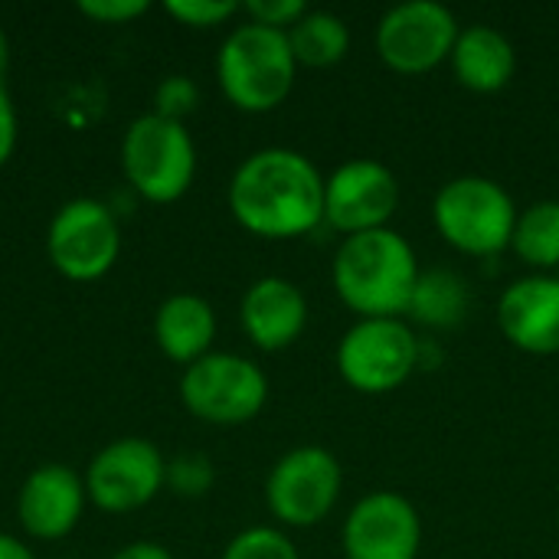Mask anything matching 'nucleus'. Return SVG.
Segmentation results:
<instances>
[{
	"label": "nucleus",
	"instance_id": "obj_18",
	"mask_svg": "<svg viewBox=\"0 0 559 559\" xmlns=\"http://www.w3.org/2000/svg\"><path fill=\"white\" fill-rule=\"evenodd\" d=\"M154 341L174 360L190 367L206 357L216 341V311L193 292H177L160 301L154 314Z\"/></svg>",
	"mask_w": 559,
	"mask_h": 559
},
{
	"label": "nucleus",
	"instance_id": "obj_16",
	"mask_svg": "<svg viewBox=\"0 0 559 559\" xmlns=\"http://www.w3.org/2000/svg\"><path fill=\"white\" fill-rule=\"evenodd\" d=\"M239 321L259 350H285L308 328V298L292 278L265 275L246 288Z\"/></svg>",
	"mask_w": 559,
	"mask_h": 559
},
{
	"label": "nucleus",
	"instance_id": "obj_28",
	"mask_svg": "<svg viewBox=\"0 0 559 559\" xmlns=\"http://www.w3.org/2000/svg\"><path fill=\"white\" fill-rule=\"evenodd\" d=\"M13 147H16V108H13V98H10L3 79H0V167L10 160Z\"/></svg>",
	"mask_w": 559,
	"mask_h": 559
},
{
	"label": "nucleus",
	"instance_id": "obj_1",
	"mask_svg": "<svg viewBox=\"0 0 559 559\" xmlns=\"http://www.w3.org/2000/svg\"><path fill=\"white\" fill-rule=\"evenodd\" d=\"M324 180L301 151L262 147L236 167L229 210L242 229L262 239H295L324 223Z\"/></svg>",
	"mask_w": 559,
	"mask_h": 559
},
{
	"label": "nucleus",
	"instance_id": "obj_2",
	"mask_svg": "<svg viewBox=\"0 0 559 559\" xmlns=\"http://www.w3.org/2000/svg\"><path fill=\"white\" fill-rule=\"evenodd\" d=\"M419 275L413 246L390 226L344 236L331 265L337 298L360 318H403Z\"/></svg>",
	"mask_w": 559,
	"mask_h": 559
},
{
	"label": "nucleus",
	"instance_id": "obj_20",
	"mask_svg": "<svg viewBox=\"0 0 559 559\" xmlns=\"http://www.w3.org/2000/svg\"><path fill=\"white\" fill-rule=\"evenodd\" d=\"M288 46L298 66L311 69H328L337 66L347 49H350V26L344 16L331 10H308L292 29H288Z\"/></svg>",
	"mask_w": 559,
	"mask_h": 559
},
{
	"label": "nucleus",
	"instance_id": "obj_4",
	"mask_svg": "<svg viewBox=\"0 0 559 559\" xmlns=\"http://www.w3.org/2000/svg\"><path fill=\"white\" fill-rule=\"evenodd\" d=\"M514 197L491 177L462 174L439 187L432 219L439 236L465 255H498L511 246L518 226Z\"/></svg>",
	"mask_w": 559,
	"mask_h": 559
},
{
	"label": "nucleus",
	"instance_id": "obj_3",
	"mask_svg": "<svg viewBox=\"0 0 559 559\" xmlns=\"http://www.w3.org/2000/svg\"><path fill=\"white\" fill-rule=\"evenodd\" d=\"M216 75L223 95L242 111H272L295 88L298 62L285 29H272L246 20L236 26L216 56Z\"/></svg>",
	"mask_w": 559,
	"mask_h": 559
},
{
	"label": "nucleus",
	"instance_id": "obj_9",
	"mask_svg": "<svg viewBox=\"0 0 559 559\" xmlns=\"http://www.w3.org/2000/svg\"><path fill=\"white\" fill-rule=\"evenodd\" d=\"M455 13L439 0H403L390 7L377 23L380 59L403 75H419L445 62L459 39Z\"/></svg>",
	"mask_w": 559,
	"mask_h": 559
},
{
	"label": "nucleus",
	"instance_id": "obj_6",
	"mask_svg": "<svg viewBox=\"0 0 559 559\" xmlns=\"http://www.w3.org/2000/svg\"><path fill=\"white\" fill-rule=\"evenodd\" d=\"M180 400L210 426H242L262 413L269 380L255 360L229 350H210L183 370Z\"/></svg>",
	"mask_w": 559,
	"mask_h": 559
},
{
	"label": "nucleus",
	"instance_id": "obj_14",
	"mask_svg": "<svg viewBox=\"0 0 559 559\" xmlns=\"http://www.w3.org/2000/svg\"><path fill=\"white\" fill-rule=\"evenodd\" d=\"M498 328L524 354H559V275H524L498 298Z\"/></svg>",
	"mask_w": 559,
	"mask_h": 559
},
{
	"label": "nucleus",
	"instance_id": "obj_7",
	"mask_svg": "<svg viewBox=\"0 0 559 559\" xmlns=\"http://www.w3.org/2000/svg\"><path fill=\"white\" fill-rule=\"evenodd\" d=\"M419 344L403 318H360L337 341V373L357 393H390L419 370Z\"/></svg>",
	"mask_w": 559,
	"mask_h": 559
},
{
	"label": "nucleus",
	"instance_id": "obj_25",
	"mask_svg": "<svg viewBox=\"0 0 559 559\" xmlns=\"http://www.w3.org/2000/svg\"><path fill=\"white\" fill-rule=\"evenodd\" d=\"M164 10L187 26H219L239 10V3L236 0H167Z\"/></svg>",
	"mask_w": 559,
	"mask_h": 559
},
{
	"label": "nucleus",
	"instance_id": "obj_31",
	"mask_svg": "<svg viewBox=\"0 0 559 559\" xmlns=\"http://www.w3.org/2000/svg\"><path fill=\"white\" fill-rule=\"evenodd\" d=\"M7 62H10V39H7V33H3V26H0V75H3Z\"/></svg>",
	"mask_w": 559,
	"mask_h": 559
},
{
	"label": "nucleus",
	"instance_id": "obj_8",
	"mask_svg": "<svg viewBox=\"0 0 559 559\" xmlns=\"http://www.w3.org/2000/svg\"><path fill=\"white\" fill-rule=\"evenodd\" d=\"M344 488L341 462L324 445H298L285 452L265 478V504L288 527L321 524Z\"/></svg>",
	"mask_w": 559,
	"mask_h": 559
},
{
	"label": "nucleus",
	"instance_id": "obj_13",
	"mask_svg": "<svg viewBox=\"0 0 559 559\" xmlns=\"http://www.w3.org/2000/svg\"><path fill=\"white\" fill-rule=\"evenodd\" d=\"M419 547V511L396 491L364 495L341 527V550L347 559H416Z\"/></svg>",
	"mask_w": 559,
	"mask_h": 559
},
{
	"label": "nucleus",
	"instance_id": "obj_17",
	"mask_svg": "<svg viewBox=\"0 0 559 559\" xmlns=\"http://www.w3.org/2000/svg\"><path fill=\"white\" fill-rule=\"evenodd\" d=\"M455 79L472 92H501L518 72V52L508 33L491 23H472L459 29L455 49L449 56Z\"/></svg>",
	"mask_w": 559,
	"mask_h": 559
},
{
	"label": "nucleus",
	"instance_id": "obj_21",
	"mask_svg": "<svg viewBox=\"0 0 559 559\" xmlns=\"http://www.w3.org/2000/svg\"><path fill=\"white\" fill-rule=\"evenodd\" d=\"M511 249L544 275L559 269V200H537L518 213Z\"/></svg>",
	"mask_w": 559,
	"mask_h": 559
},
{
	"label": "nucleus",
	"instance_id": "obj_10",
	"mask_svg": "<svg viewBox=\"0 0 559 559\" xmlns=\"http://www.w3.org/2000/svg\"><path fill=\"white\" fill-rule=\"evenodd\" d=\"M46 252L49 262L72 282L102 278L121 252V229L115 213L92 197L62 203L49 219Z\"/></svg>",
	"mask_w": 559,
	"mask_h": 559
},
{
	"label": "nucleus",
	"instance_id": "obj_5",
	"mask_svg": "<svg viewBox=\"0 0 559 559\" xmlns=\"http://www.w3.org/2000/svg\"><path fill=\"white\" fill-rule=\"evenodd\" d=\"M121 167L128 183L151 203L183 197L197 174V147L183 121L154 111L134 118L121 138Z\"/></svg>",
	"mask_w": 559,
	"mask_h": 559
},
{
	"label": "nucleus",
	"instance_id": "obj_30",
	"mask_svg": "<svg viewBox=\"0 0 559 559\" xmlns=\"http://www.w3.org/2000/svg\"><path fill=\"white\" fill-rule=\"evenodd\" d=\"M0 559H33V554L23 547V540H16L10 534H0Z\"/></svg>",
	"mask_w": 559,
	"mask_h": 559
},
{
	"label": "nucleus",
	"instance_id": "obj_24",
	"mask_svg": "<svg viewBox=\"0 0 559 559\" xmlns=\"http://www.w3.org/2000/svg\"><path fill=\"white\" fill-rule=\"evenodd\" d=\"M167 485L183 498H200L213 485V465L203 455H180L167 465Z\"/></svg>",
	"mask_w": 559,
	"mask_h": 559
},
{
	"label": "nucleus",
	"instance_id": "obj_29",
	"mask_svg": "<svg viewBox=\"0 0 559 559\" xmlns=\"http://www.w3.org/2000/svg\"><path fill=\"white\" fill-rule=\"evenodd\" d=\"M111 559H174V554L160 544H151V540H138V544H128L121 547Z\"/></svg>",
	"mask_w": 559,
	"mask_h": 559
},
{
	"label": "nucleus",
	"instance_id": "obj_11",
	"mask_svg": "<svg viewBox=\"0 0 559 559\" xmlns=\"http://www.w3.org/2000/svg\"><path fill=\"white\" fill-rule=\"evenodd\" d=\"M167 485V462L151 439H115L108 442L85 472V495L108 514H128L157 498Z\"/></svg>",
	"mask_w": 559,
	"mask_h": 559
},
{
	"label": "nucleus",
	"instance_id": "obj_26",
	"mask_svg": "<svg viewBox=\"0 0 559 559\" xmlns=\"http://www.w3.org/2000/svg\"><path fill=\"white\" fill-rule=\"evenodd\" d=\"M242 10L249 13L252 23H262V26H272V29H285V33L308 13L305 0H249Z\"/></svg>",
	"mask_w": 559,
	"mask_h": 559
},
{
	"label": "nucleus",
	"instance_id": "obj_23",
	"mask_svg": "<svg viewBox=\"0 0 559 559\" xmlns=\"http://www.w3.org/2000/svg\"><path fill=\"white\" fill-rule=\"evenodd\" d=\"M197 102H200V88L190 75H167L154 88V115L170 121H183L197 108Z\"/></svg>",
	"mask_w": 559,
	"mask_h": 559
},
{
	"label": "nucleus",
	"instance_id": "obj_15",
	"mask_svg": "<svg viewBox=\"0 0 559 559\" xmlns=\"http://www.w3.org/2000/svg\"><path fill=\"white\" fill-rule=\"evenodd\" d=\"M85 481L59 462L39 465L20 488L16 518L23 531L36 540H59L75 531L85 511Z\"/></svg>",
	"mask_w": 559,
	"mask_h": 559
},
{
	"label": "nucleus",
	"instance_id": "obj_27",
	"mask_svg": "<svg viewBox=\"0 0 559 559\" xmlns=\"http://www.w3.org/2000/svg\"><path fill=\"white\" fill-rule=\"evenodd\" d=\"M79 13L98 23H128L147 13V0H79Z\"/></svg>",
	"mask_w": 559,
	"mask_h": 559
},
{
	"label": "nucleus",
	"instance_id": "obj_12",
	"mask_svg": "<svg viewBox=\"0 0 559 559\" xmlns=\"http://www.w3.org/2000/svg\"><path fill=\"white\" fill-rule=\"evenodd\" d=\"M400 197V180L383 160L354 157L324 180V219L344 236L386 229Z\"/></svg>",
	"mask_w": 559,
	"mask_h": 559
},
{
	"label": "nucleus",
	"instance_id": "obj_19",
	"mask_svg": "<svg viewBox=\"0 0 559 559\" xmlns=\"http://www.w3.org/2000/svg\"><path fill=\"white\" fill-rule=\"evenodd\" d=\"M468 305H472V292H468V282L459 272L429 269V272L419 275L406 314L423 328L445 331V328H455V324L465 321Z\"/></svg>",
	"mask_w": 559,
	"mask_h": 559
},
{
	"label": "nucleus",
	"instance_id": "obj_22",
	"mask_svg": "<svg viewBox=\"0 0 559 559\" xmlns=\"http://www.w3.org/2000/svg\"><path fill=\"white\" fill-rule=\"evenodd\" d=\"M223 559H301L295 544L275 527H249L229 540Z\"/></svg>",
	"mask_w": 559,
	"mask_h": 559
}]
</instances>
